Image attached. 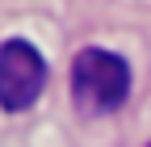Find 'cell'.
Returning <instances> with one entry per match:
<instances>
[{"label": "cell", "instance_id": "cell-1", "mask_svg": "<svg viewBox=\"0 0 151 147\" xmlns=\"http://www.w3.org/2000/svg\"><path fill=\"white\" fill-rule=\"evenodd\" d=\"M126 97H130L126 59H118L109 50H97V46L76 55V63H71V101H76L80 114H88V118L113 114V109H122Z\"/></svg>", "mask_w": 151, "mask_h": 147}, {"label": "cell", "instance_id": "cell-2", "mask_svg": "<svg viewBox=\"0 0 151 147\" xmlns=\"http://www.w3.org/2000/svg\"><path fill=\"white\" fill-rule=\"evenodd\" d=\"M46 88V59L38 55V46L13 38L0 46V109L21 114L29 109Z\"/></svg>", "mask_w": 151, "mask_h": 147}]
</instances>
